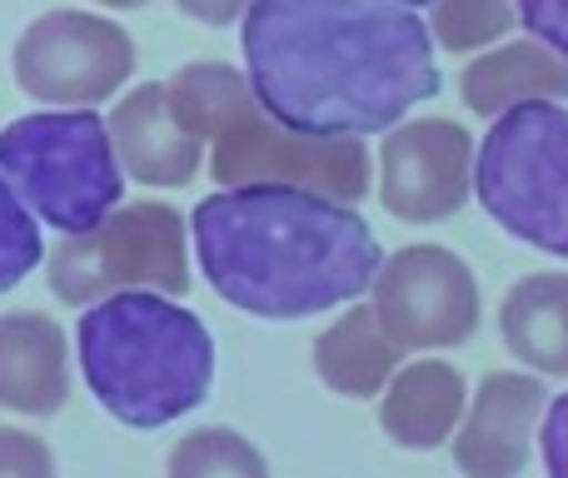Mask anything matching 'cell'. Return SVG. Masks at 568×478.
Segmentation results:
<instances>
[{"instance_id": "1", "label": "cell", "mask_w": 568, "mask_h": 478, "mask_svg": "<svg viewBox=\"0 0 568 478\" xmlns=\"http://www.w3.org/2000/svg\"><path fill=\"white\" fill-rule=\"evenodd\" d=\"M240 45L260 110L290 135H389L439 95V40L394 0H255Z\"/></svg>"}, {"instance_id": "2", "label": "cell", "mask_w": 568, "mask_h": 478, "mask_svg": "<svg viewBox=\"0 0 568 478\" xmlns=\"http://www.w3.org/2000/svg\"><path fill=\"white\" fill-rule=\"evenodd\" d=\"M195 260L210 289L255 319H310L374 289L384 250L354 205L314 190H215L195 205Z\"/></svg>"}, {"instance_id": "3", "label": "cell", "mask_w": 568, "mask_h": 478, "mask_svg": "<svg viewBox=\"0 0 568 478\" xmlns=\"http://www.w3.org/2000/svg\"><path fill=\"white\" fill-rule=\"evenodd\" d=\"M80 374L125 429H165L210 399L215 339L205 319L165 294H115L80 314Z\"/></svg>"}, {"instance_id": "4", "label": "cell", "mask_w": 568, "mask_h": 478, "mask_svg": "<svg viewBox=\"0 0 568 478\" xmlns=\"http://www.w3.org/2000/svg\"><path fill=\"white\" fill-rule=\"evenodd\" d=\"M0 175L65 240L95 235L115 210H125V165H120L110 120L95 110H45L0 130Z\"/></svg>"}, {"instance_id": "5", "label": "cell", "mask_w": 568, "mask_h": 478, "mask_svg": "<svg viewBox=\"0 0 568 478\" xmlns=\"http://www.w3.org/2000/svg\"><path fill=\"white\" fill-rule=\"evenodd\" d=\"M474 190L499 230L568 260V110L539 100L494 120Z\"/></svg>"}, {"instance_id": "6", "label": "cell", "mask_w": 568, "mask_h": 478, "mask_svg": "<svg viewBox=\"0 0 568 478\" xmlns=\"http://www.w3.org/2000/svg\"><path fill=\"white\" fill-rule=\"evenodd\" d=\"M50 289L65 304L115 299V294H175L190 289V254H185V220L170 205H125L80 240H60L50 254Z\"/></svg>"}, {"instance_id": "7", "label": "cell", "mask_w": 568, "mask_h": 478, "mask_svg": "<svg viewBox=\"0 0 568 478\" xmlns=\"http://www.w3.org/2000/svg\"><path fill=\"white\" fill-rule=\"evenodd\" d=\"M16 85L30 100L90 110L110 100L135 70V45L110 16L90 10H45L16 40Z\"/></svg>"}, {"instance_id": "8", "label": "cell", "mask_w": 568, "mask_h": 478, "mask_svg": "<svg viewBox=\"0 0 568 478\" xmlns=\"http://www.w3.org/2000/svg\"><path fill=\"white\" fill-rule=\"evenodd\" d=\"M210 175L220 190H250V185H290L314 190L339 205L369 195V150L359 140H310L280 130L265 110L240 120L225 140H215Z\"/></svg>"}, {"instance_id": "9", "label": "cell", "mask_w": 568, "mask_h": 478, "mask_svg": "<svg viewBox=\"0 0 568 478\" xmlns=\"http://www.w3.org/2000/svg\"><path fill=\"white\" fill-rule=\"evenodd\" d=\"M374 314L399 349H454L479 329V279L454 250L409 244L384 260Z\"/></svg>"}, {"instance_id": "10", "label": "cell", "mask_w": 568, "mask_h": 478, "mask_svg": "<svg viewBox=\"0 0 568 478\" xmlns=\"http://www.w3.org/2000/svg\"><path fill=\"white\" fill-rule=\"evenodd\" d=\"M474 150L469 130L454 120H404L384 135L379 150V195L384 210L404 225H439L469 200L474 185Z\"/></svg>"}, {"instance_id": "11", "label": "cell", "mask_w": 568, "mask_h": 478, "mask_svg": "<svg viewBox=\"0 0 568 478\" xmlns=\"http://www.w3.org/2000/svg\"><path fill=\"white\" fill-rule=\"evenodd\" d=\"M549 414V394L529 374H489L474 394L464 429L454 434V464L464 478H519L534 449V424Z\"/></svg>"}, {"instance_id": "12", "label": "cell", "mask_w": 568, "mask_h": 478, "mask_svg": "<svg viewBox=\"0 0 568 478\" xmlns=\"http://www.w3.org/2000/svg\"><path fill=\"white\" fill-rule=\"evenodd\" d=\"M70 399V344L50 314H0V409L50 419Z\"/></svg>"}, {"instance_id": "13", "label": "cell", "mask_w": 568, "mask_h": 478, "mask_svg": "<svg viewBox=\"0 0 568 478\" xmlns=\"http://www.w3.org/2000/svg\"><path fill=\"white\" fill-rule=\"evenodd\" d=\"M110 135H115L120 165L155 190H180L200 175L205 160V140H195L190 130H180V120L170 115V90L165 85H140L110 115Z\"/></svg>"}, {"instance_id": "14", "label": "cell", "mask_w": 568, "mask_h": 478, "mask_svg": "<svg viewBox=\"0 0 568 478\" xmlns=\"http://www.w3.org/2000/svg\"><path fill=\"white\" fill-rule=\"evenodd\" d=\"M469 389L464 374L444 359H419L394 374V384L379 394V429L399 449H439L464 429Z\"/></svg>"}, {"instance_id": "15", "label": "cell", "mask_w": 568, "mask_h": 478, "mask_svg": "<svg viewBox=\"0 0 568 478\" xmlns=\"http://www.w3.org/2000/svg\"><path fill=\"white\" fill-rule=\"evenodd\" d=\"M464 105L474 115H509L519 105H539V100L568 95V60L554 55L539 40H509V45L479 55L464 70Z\"/></svg>"}, {"instance_id": "16", "label": "cell", "mask_w": 568, "mask_h": 478, "mask_svg": "<svg viewBox=\"0 0 568 478\" xmlns=\"http://www.w3.org/2000/svg\"><path fill=\"white\" fill-rule=\"evenodd\" d=\"M399 354L374 304H349V314L314 339V374L344 399H379L399 374Z\"/></svg>"}, {"instance_id": "17", "label": "cell", "mask_w": 568, "mask_h": 478, "mask_svg": "<svg viewBox=\"0 0 568 478\" xmlns=\"http://www.w3.org/2000/svg\"><path fill=\"white\" fill-rule=\"evenodd\" d=\"M499 334L514 359L568 379V274H529L504 294Z\"/></svg>"}, {"instance_id": "18", "label": "cell", "mask_w": 568, "mask_h": 478, "mask_svg": "<svg viewBox=\"0 0 568 478\" xmlns=\"http://www.w3.org/2000/svg\"><path fill=\"white\" fill-rule=\"evenodd\" d=\"M165 90H170V115L195 140H225L240 120H250L260 110L250 75H240L235 65H220V60L185 65L180 75H170Z\"/></svg>"}, {"instance_id": "19", "label": "cell", "mask_w": 568, "mask_h": 478, "mask_svg": "<svg viewBox=\"0 0 568 478\" xmlns=\"http://www.w3.org/2000/svg\"><path fill=\"white\" fill-rule=\"evenodd\" d=\"M165 478H270V464L240 429L205 424L170 449Z\"/></svg>"}, {"instance_id": "20", "label": "cell", "mask_w": 568, "mask_h": 478, "mask_svg": "<svg viewBox=\"0 0 568 478\" xmlns=\"http://www.w3.org/2000/svg\"><path fill=\"white\" fill-rule=\"evenodd\" d=\"M514 20H519L514 0H439L434 6V40L454 55H464V50H479L489 40L509 35Z\"/></svg>"}, {"instance_id": "21", "label": "cell", "mask_w": 568, "mask_h": 478, "mask_svg": "<svg viewBox=\"0 0 568 478\" xmlns=\"http://www.w3.org/2000/svg\"><path fill=\"white\" fill-rule=\"evenodd\" d=\"M40 260H45V235H40L36 210L0 175V294L16 289Z\"/></svg>"}, {"instance_id": "22", "label": "cell", "mask_w": 568, "mask_h": 478, "mask_svg": "<svg viewBox=\"0 0 568 478\" xmlns=\"http://www.w3.org/2000/svg\"><path fill=\"white\" fill-rule=\"evenodd\" d=\"M0 478H55V454L30 429H0Z\"/></svg>"}, {"instance_id": "23", "label": "cell", "mask_w": 568, "mask_h": 478, "mask_svg": "<svg viewBox=\"0 0 568 478\" xmlns=\"http://www.w3.org/2000/svg\"><path fill=\"white\" fill-rule=\"evenodd\" d=\"M514 6H519V20L529 26V35L568 60V0H514Z\"/></svg>"}, {"instance_id": "24", "label": "cell", "mask_w": 568, "mask_h": 478, "mask_svg": "<svg viewBox=\"0 0 568 478\" xmlns=\"http://www.w3.org/2000/svg\"><path fill=\"white\" fill-rule=\"evenodd\" d=\"M539 454L549 478H568V394L549 399V414H544V429H539Z\"/></svg>"}, {"instance_id": "25", "label": "cell", "mask_w": 568, "mask_h": 478, "mask_svg": "<svg viewBox=\"0 0 568 478\" xmlns=\"http://www.w3.org/2000/svg\"><path fill=\"white\" fill-rule=\"evenodd\" d=\"M250 6L255 0H180V10L190 20H200V26H230V20L250 16Z\"/></svg>"}, {"instance_id": "26", "label": "cell", "mask_w": 568, "mask_h": 478, "mask_svg": "<svg viewBox=\"0 0 568 478\" xmlns=\"http://www.w3.org/2000/svg\"><path fill=\"white\" fill-rule=\"evenodd\" d=\"M100 6H110V10H135V6H145V0H100Z\"/></svg>"}, {"instance_id": "27", "label": "cell", "mask_w": 568, "mask_h": 478, "mask_svg": "<svg viewBox=\"0 0 568 478\" xmlns=\"http://www.w3.org/2000/svg\"><path fill=\"white\" fill-rule=\"evenodd\" d=\"M394 6H404V10H414V6H439V0H394Z\"/></svg>"}]
</instances>
